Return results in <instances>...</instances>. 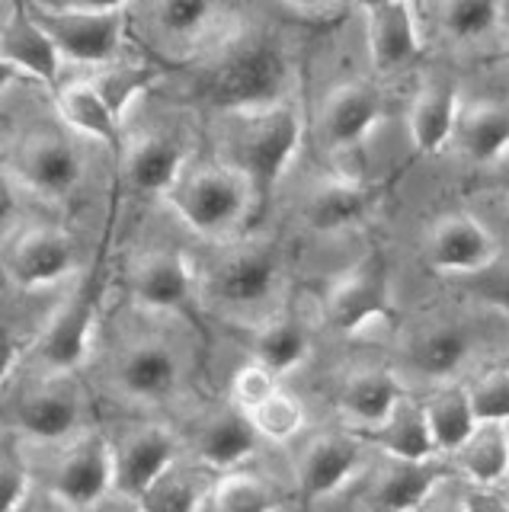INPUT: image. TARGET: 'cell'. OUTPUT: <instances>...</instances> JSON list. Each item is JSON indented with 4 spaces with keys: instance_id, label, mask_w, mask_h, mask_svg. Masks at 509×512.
<instances>
[{
    "instance_id": "1",
    "label": "cell",
    "mask_w": 509,
    "mask_h": 512,
    "mask_svg": "<svg viewBox=\"0 0 509 512\" xmlns=\"http://www.w3.org/2000/svg\"><path fill=\"white\" fill-rule=\"evenodd\" d=\"M289 84V61L285 52L263 36H244L225 45L215 61L199 77L202 96L218 109L253 112L263 106L282 103Z\"/></svg>"
},
{
    "instance_id": "2",
    "label": "cell",
    "mask_w": 509,
    "mask_h": 512,
    "mask_svg": "<svg viewBox=\"0 0 509 512\" xmlns=\"http://www.w3.org/2000/svg\"><path fill=\"white\" fill-rule=\"evenodd\" d=\"M253 196L257 192L241 170H234L231 164H205L183 170L164 202L193 234L228 240L247 218Z\"/></svg>"
},
{
    "instance_id": "3",
    "label": "cell",
    "mask_w": 509,
    "mask_h": 512,
    "mask_svg": "<svg viewBox=\"0 0 509 512\" xmlns=\"http://www.w3.org/2000/svg\"><path fill=\"white\" fill-rule=\"evenodd\" d=\"M237 132L231 138L234 170H241L253 192L266 196L273 189L301 148V116L292 103H273L253 112H237Z\"/></svg>"
},
{
    "instance_id": "4",
    "label": "cell",
    "mask_w": 509,
    "mask_h": 512,
    "mask_svg": "<svg viewBox=\"0 0 509 512\" xmlns=\"http://www.w3.org/2000/svg\"><path fill=\"white\" fill-rule=\"evenodd\" d=\"M10 176L42 199H65L84 176L81 154L65 138L33 132L17 141L7 160Z\"/></svg>"
},
{
    "instance_id": "5",
    "label": "cell",
    "mask_w": 509,
    "mask_h": 512,
    "mask_svg": "<svg viewBox=\"0 0 509 512\" xmlns=\"http://www.w3.org/2000/svg\"><path fill=\"white\" fill-rule=\"evenodd\" d=\"M279 279L282 269L273 247L241 244L215 260L205 276V288L218 304H228V308H257L273 298Z\"/></svg>"
},
{
    "instance_id": "6",
    "label": "cell",
    "mask_w": 509,
    "mask_h": 512,
    "mask_svg": "<svg viewBox=\"0 0 509 512\" xmlns=\"http://www.w3.org/2000/svg\"><path fill=\"white\" fill-rule=\"evenodd\" d=\"M116 490V464H113V442L103 436H77L68 452L61 455L52 496L71 506L74 512H87Z\"/></svg>"
},
{
    "instance_id": "7",
    "label": "cell",
    "mask_w": 509,
    "mask_h": 512,
    "mask_svg": "<svg viewBox=\"0 0 509 512\" xmlns=\"http://www.w3.org/2000/svg\"><path fill=\"white\" fill-rule=\"evenodd\" d=\"M388 311L391 282L385 263L378 260H362L353 269H346L324 295V320L340 333H356Z\"/></svg>"
},
{
    "instance_id": "8",
    "label": "cell",
    "mask_w": 509,
    "mask_h": 512,
    "mask_svg": "<svg viewBox=\"0 0 509 512\" xmlns=\"http://www.w3.org/2000/svg\"><path fill=\"white\" fill-rule=\"evenodd\" d=\"M74 240L49 224L23 228L13 240H7L4 272L20 288H45L74 272Z\"/></svg>"
},
{
    "instance_id": "9",
    "label": "cell",
    "mask_w": 509,
    "mask_h": 512,
    "mask_svg": "<svg viewBox=\"0 0 509 512\" xmlns=\"http://www.w3.org/2000/svg\"><path fill=\"white\" fill-rule=\"evenodd\" d=\"M36 20L55 39L61 55L81 64H106L122 48V10H42Z\"/></svg>"
},
{
    "instance_id": "10",
    "label": "cell",
    "mask_w": 509,
    "mask_h": 512,
    "mask_svg": "<svg viewBox=\"0 0 509 512\" xmlns=\"http://www.w3.org/2000/svg\"><path fill=\"white\" fill-rule=\"evenodd\" d=\"M93 324H97V288L84 282L55 311L49 324H45L39 346H36L39 359L49 365L55 375H71L74 368H81L87 359Z\"/></svg>"
},
{
    "instance_id": "11",
    "label": "cell",
    "mask_w": 509,
    "mask_h": 512,
    "mask_svg": "<svg viewBox=\"0 0 509 512\" xmlns=\"http://www.w3.org/2000/svg\"><path fill=\"white\" fill-rule=\"evenodd\" d=\"M10 423L17 432L39 442H65L74 439L81 426V397L74 384L58 375L39 388L20 394V400L10 410Z\"/></svg>"
},
{
    "instance_id": "12",
    "label": "cell",
    "mask_w": 509,
    "mask_h": 512,
    "mask_svg": "<svg viewBox=\"0 0 509 512\" xmlns=\"http://www.w3.org/2000/svg\"><path fill=\"white\" fill-rule=\"evenodd\" d=\"M497 240L481 221L452 212L442 215L426 237V260L439 272H455V276H474L497 260Z\"/></svg>"
},
{
    "instance_id": "13",
    "label": "cell",
    "mask_w": 509,
    "mask_h": 512,
    "mask_svg": "<svg viewBox=\"0 0 509 512\" xmlns=\"http://www.w3.org/2000/svg\"><path fill=\"white\" fill-rule=\"evenodd\" d=\"M177 452V436L164 426L129 429L119 442H113L116 490L138 500L170 464H177Z\"/></svg>"
},
{
    "instance_id": "14",
    "label": "cell",
    "mask_w": 509,
    "mask_h": 512,
    "mask_svg": "<svg viewBox=\"0 0 509 512\" xmlns=\"http://www.w3.org/2000/svg\"><path fill=\"white\" fill-rule=\"evenodd\" d=\"M193 269L177 250H151L129 269V292L145 311H180L193 298Z\"/></svg>"
},
{
    "instance_id": "15",
    "label": "cell",
    "mask_w": 509,
    "mask_h": 512,
    "mask_svg": "<svg viewBox=\"0 0 509 512\" xmlns=\"http://www.w3.org/2000/svg\"><path fill=\"white\" fill-rule=\"evenodd\" d=\"M369 55L378 71H401L420 55V32L407 0H369L365 4Z\"/></svg>"
},
{
    "instance_id": "16",
    "label": "cell",
    "mask_w": 509,
    "mask_h": 512,
    "mask_svg": "<svg viewBox=\"0 0 509 512\" xmlns=\"http://www.w3.org/2000/svg\"><path fill=\"white\" fill-rule=\"evenodd\" d=\"M381 122V100L369 84H337L321 106V135L327 148H356Z\"/></svg>"
},
{
    "instance_id": "17",
    "label": "cell",
    "mask_w": 509,
    "mask_h": 512,
    "mask_svg": "<svg viewBox=\"0 0 509 512\" xmlns=\"http://www.w3.org/2000/svg\"><path fill=\"white\" fill-rule=\"evenodd\" d=\"M180 381V362L161 340H138L122 349L116 362V384L135 400H164Z\"/></svg>"
},
{
    "instance_id": "18",
    "label": "cell",
    "mask_w": 509,
    "mask_h": 512,
    "mask_svg": "<svg viewBox=\"0 0 509 512\" xmlns=\"http://www.w3.org/2000/svg\"><path fill=\"white\" fill-rule=\"evenodd\" d=\"M257 439H260V432L253 426L250 413L237 404L205 416L193 432L199 461H205L215 471H228V468H237L241 461H247L253 455V448H257Z\"/></svg>"
},
{
    "instance_id": "19",
    "label": "cell",
    "mask_w": 509,
    "mask_h": 512,
    "mask_svg": "<svg viewBox=\"0 0 509 512\" xmlns=\"http://www.w3.org/2000/svg\"><path fill=\"white\" fill-rule=\"evenodd\" d=\"M0 55H4L7 68H17L20 74H26L29 80H36V84H45V87L58 84L61 58H65L36 16H23V13L7 20Z\"/></svg>"
},
{
    "instance_id": "20",
    "label": "cell",
    "mask_w": 509,
    "mask_h": 512,
    "mask_svg": "<svg viewBox=\"0 0 509 512\" xmlns=\"http://www.w3.org/2000/svg\"><path fill=\"white\" fill-rule=\"evenodd\" d=\"M186 170V148L173 135H138L125 144V176L138 192L167 196Z\"/></svg>"
},
{
    "instance_id": "21",
    "label": "cell",
    "mask_w": 509,
    "mask_h": 512,
    "mask_svg": "<svg viewBox=\"0 0 509 512\" xmlns=\"http://www.w3.org/2000/svg\"><path fill=\"white\" fill-rule=\"evenodd\" d=\"M461 100L458 90L449 80H426V84L413 93L407 128L413 138V148L420 154H436L455 138Z\"/></svg>"
},
{
    "instance_id": "22",
    "label": "cell",
    "mask_w": 509,
    "mask_h": 512,
    "mask_svg": "<svg viewBox=\"0 0 509 512\" xmlns=\"http://www.w3.org/2000/svg\"><path fill=\"white\" fill-rule=\"evenodd\" d=\"M442 477H445L442 464L433 458H426V461L388 458L375 474L372 496H375V503L388 512H417L442 484Z\"/></svg>"
},
{
    "instance_id": "23",
    "label": "cell",
    "mask_w": 509,
    "mask_h": 512,
    "mask_svg": "<svg viewBox=\"0 0 509 512\" xmlns=\"http://www.w3.org/2000/svg\"><path fill=\"white\" fill-rule=\"evenodd\" d=\"M375 445L388 458H410V461H426L439 455V445L429 429L426 404H420L413 394H404L394 404V410L369 429Z\"/></svg>"
},
{
    "instance_id": "24",
    "label": "cell",
    "mask_w": 509,
    "mask_h": 512,
    "mask_svg": "<svg viewBox=\"0 0 509 512\" xmlns=\"http://www.w3.org/2000/svg\"><path fill=\"white\" fill-rule=\"evenodd\" d=\"M55 106L74 132L93 138L97 144H106L113 151H125L122 144V119L103 100V93L93 87V80H74L55 90Z\"/></svg>"
},
{
    "instance_id": "25",
    "label": "cell",
    "mask_w": 509,
    "mask_h": 512,
    "mask_svg": "<svg viewBox=\"0 0 509 512\" xmlns=\"http://www.w3.org/2000/svg\"><path fill=\"white\" fill-rule=\"evenodd\" d=\"M359 464V442L349 436H317L298 458V484L308 496L337 493Z\"/></svg>"
},
{
    "instance_id": "26",
    "label": "cell",
    "mask_w": 509,
    "mask_h": 512,
    "mask_svg": "<svg viewBox=\"0 0 509 512\" xmlns=\"http://www.w3.org/2000/svg\"><path fill=\"white\" fill-rule=\"evenodd\" d=\"M372 208V192L349 176H327L308 192L305 221L321 234H337L359 224Z\"/></svg>"
},
{
    "instance_id": "27",
    "label": "cell",
    "mask_w": 509,
    "mask_h": 512,
    "mask_svg": "<svg viewBox=\"0 0 509 512\" xmlns=\"http://www.w3.org/2000/svg\"><path fill=\"white\" fill-rule=\"evenodd\" d=\"M215 468L202 471L199 464H170V468L154 480V484L138 496L141 512H199L202 503L215 493L218 480Z\"/></svg>"
},
{
    "instance_id": "28",
    "label": "cell",
    "mask_w": 509,
    "mask_h": 512,
    "mask_svg": "<svg viewBox=\"0 0 509 512\" xmlns=\"http://www.w3.org/2000/svg\"><path fill=\"white\" fill-rule=\"evenodd\" d=\"M455 141L474 164H493L509 148V109L493 100L461 106Z\"/></svg>"
},
{
    "instance_id": "29",
    "label": "cell",
    "mask_w": 509,
    "mask_h": 512,
    "mask_svg": "<svg viewBox=\"0 0 509 512\" xmlns=\"http://www.w3.org/2000/svg\"><path fill=\"white\" fill-rule=\"evenodd\" d=\"M401 397H404V388L394 372H388V368H362V372L346 378L340 407L353 416V420L372 429L385 420Z\"/></svg>"
},
{
    "instance_id": "30",
    "label": "cell",
    "mask_w": 509,
    "mask_h": 512,
    "mask_svg": "<svg viewBox=\"0 0 509 512\" xmlns=\"http://www.w3.org/2000/svg\"><path fill=\"white\" fill-rule=\"evenodd\" d=\"M458 468L465 471L477 487H493L506 480L509 471V442L506 423H477V429L455 452Z\"/></svg>"
},
{
    "instance_id": "31",
    "label": "cell",
    "mask_w": 509,
    "mask_h": 512,
    "mask_svg": "<svg viewBox=\"0 0 509 512\" xmlns=\"http://www.w3.org/2000/svg\"><path fill=\"white\" fill-rule=\"evenodd\" d=\"M426 416L439 452H458L465 439L477 429V413L471 407L468 388H442L426 400Z\"/></svg>"
},
{
    "instance_id": "32",
    "label": "cell",
    "mask_w": 509,
    "mask_h": 512,
    "mask_svg": "<svg viewBox=\"0 0 509 512\" xmlns=\"http://www.w3.org/2000/svg\"><path fill=\"white\" fill-rule=\"evenodd\" d=\"M311 340L305 327L292 317H276L269 320L266 327L257 330V340H253V356H257L260 365H266L273 375H285L298 368L308 359Z\"/></svg>"
},
{
    "instance_id": "33",
    "label": "cell",
    "mask_w": 509,
    "mask_h": 512,
    "mask_svg": "<svg viewBox=\"0 0 509 512\" xmlns=\"http://www.w3.org/2000/svg\"><path fill=\"white\" fill-rule=\"evenodd\" d=\"M468 333L458 327H429L410 343V362L429 378H449L468 359Z\"/></svg>"
},
{
    "instance_id": "34",
    "label": "cell",
    "mask_w": 509,
    "mask_h": 512,
    "mask_svg": "<svg viewBox=\"0 0 509 512\" xmlns=\"http://www.w3.org/2000/svg\"><path fill=\"white\" fill-rule=\"evenodd\" d=\"M439 23L445 36L458 42H474L497 29L500 23V0H442Z\"/></svg>"
},
{
    "instance_id": "35",
    "label": "cell",
    "mask_w": 509,
    "mask_h": 512,
    "mask_svg": "<svg viewBox=\"0 0 509 512\" xmlns=\"http://www.w3.org/2000/svg\"><path fill=\"white\" fill-rule=\"evenodd\" d=\"M212 500H215L218 512H276V506H279L276 490L253 474L218 477Z\"/></svg>"
},
{
    "instance_id": "36",
    "label": "cell",
    "mask_w": 509,
    "mask_h": 512,
    "mask_svg": "<svg viewBox=\"0 0 509 512\" xmlns=\"http://www.w3.org/2000/svg\"><path fill=\"white\" fill-rule=\"evenodd\" d=\"M247 413L260 436L269 442H289L305 429V407H301L292 394H285L282 388L269 400H263L260 407H253Z\"/></svg>"
},
{
    "instance_id": "37",
    "label": "cell",
    "mask_w": 509,
    "mask_h": 512,
    "mask_svg": "<svg viewBox=\"0 0 509 512\" xmlns=\"http://www.w3.org/2000/svg\"><path fill=\"white\" fill-rule=\"evenodd\" d=\"M154 80H157L154 68H145V64H125V68L103 71L97 80H93V87L103 93V100L113 106V112L122 119V112L129 109Z\"/></svg>"
},
{
    "instance_id": "38",
    "label": "cell",
    "mask_w": 509,
    "mask_h": 512,
    "mask_svg": "<svg viewBox=\"0 0 509 512\" xmlns=\"http://www.w3.org/2000/svg\"><path fill=\"white\" fill-rule=\"evenodd\" d=\"M215 0H154V20L173 39H189L212 20Z\"/></svg>"
},
{
    "instance_id": "39",
    "label": "cell",
    "mask_w": 509,
    "mask_h": 512,
    "mask_svg": "<svg viewBox=\"0 0 509 512\" xmlns=\"http://www.w3.org/2000/svg\"><path fill=\"white\" fill-rule=\"evenodd\" d=\"M471 407L481 423H509V368H490L468 384Z\"/></svg>"
},
{
    "instance_id": "40",
    "label": "cell",
    "mask_w": 509,
    "mask_h": 512,
    "mask_svg": "<svg viewBox=\"0 0 509 512\" xmlns=\"http://www.w3.org/2000/svg\"><path fill=\"white\" fill-rule=\"evenodd\" d=\"M231 391H234V404L237 407H241V410H253V407H260L263 400L273 397L279 391V384H276V375L269 372L266 365L250 362V365H244L241 372L234 375Z\"/></svg>"
},
{
    "instance_id": "41",
    "label": "cell",
    "mask_w": 509,
    "mask_h": 512,
    "mask_svg": "<svg viewBox=\"0 0 509 512\" xmlns=\"http://www.w3.org/2000/svg\"><path fill=\"white\" fill-rule=\"evenodd\" d=\"M468 292L474 298H481L484 304H493L497 311L509 314V263H503L500 256L487 269L468 276Z\"/></svg>"
},
{
    "instance_id": "42",
    "label": "cell",
    "mask_w": 509,
    "mask_h": 512,
    "mask_svg": "<svg viewBox=\"0 0 509 512\" xmlns=\"http://www.w3.org/2000/svg\"><path fill=\"white\" fill-rule=\"evenodd\" d=\"M0 477H4V512H23L29 503L33 477H29L23 455L13 452V445L4 448V468H0Z\"/></svg>"
},
{
    "instance_id": "43",
    "label": "cell",
    "mask_w": 509,
    "mask_h": 512,
    "mask_svg": "<svg viewBox=\"0 0 509 512\" xmlns=\"http://www.w3.org/2000/svg\"><path fill=\"white\" fill-rule=\"evenodd\" d=\"M465 512H509V500H503L500 493H493L490 487H471L465 496Z\"/></svg>"
},
{
    "instance_id": "44",
    "label": "cell",
    "mask_w": 509,
    "mask_h": 512,
    "mask_svg": "<svg viewBox=\"0 0 509 512\" xmlns=\"http://www.w3.org/2000/svg\"><path fill=\"white\" fill-rule=\"evenodd\" d=\"M52 10H97V13H113L122 10L125 0H45Z\"/></svg>"
},
{
    "instance_id": "45",
    "label": "cell",
    "mask_w": 509,
    "mask_h": 512,
    "mask_svg": "<svg viewBox=\"0 0 509 512\" xmlns=\"http://www.w3.org/2000/svg\"><path fill=\"white\" fill-rule=\"evenodd\" d=\"M87 512H141V506H138L135 496H125V493L113 490L106 500H100L97 506H90Z\"/></svg>"
},
{
    "instance_id": "46",
    "label": "cell",
    "mask_w": 509,
    "mask_h": 512,
    "mask_svg": "<svg viewBox=\"0 0 509 512\" xmlns=\"http://www.w3.org/2000/svg\"><path fill=\"white\" fill-rule=\"evenodd\" d=\"M285 4L301 7V10H317V7H327V4H333V0H285Z\"/></svg>"
},
{
    "instance_id": "47",
    "label": "cell",
    "mask_w": 509,
    "mask_h": 512,
    "mask_svg": "<svg viewBox=\"0 0 509 512\" xmlns=\"http://www.w3.org/2000/svg\"><path fill=\"white\" fill-rule=\"evenodd\" d=\"M426 512H465V500H455V503H439V506L426 509Z\"/></svg>"
},
{
    "instance_id": "48",
    "label": "cell",
    "mask_w": 509,
    "mask_h": 512,
    "mask_svg": "<svg viewBox=\"0 0 509 512\" xmlns=\"http://www.w3.org/2000/svg\"><path fill=\"white\" fill-rule=\"evenodd\" d=\"M23 512H74L71 506H65V503H61L58 500V506H49V509H45V506H36V509H29V503H26V509Z\"/></svg>"
},
{
    "instance_id": "49",
    "label": "cell",
    "mask_w": 509,
    "mask_h": 512,
    "mask_svg": "<svg viewBox=\"0 0 509 512\" xmlns=\"http://www.w3.org/2000/svg\"><path fill=\"white\" fill-rule=\"evenodd\" d=\"M506 442H509V423H506ZM506 480H509V471H506Z\"/></svg>"
},
{
    "instance_id": "50",
    "label": "cell",
    "mask_w": 509,
    "mask_h": 512,
    "mask_svg": "<svg viewBox=\"0 0 509 512\" xmlns=\"http://www.w3.org/2000/svg\"><path fill=\"white\" fill-rule=\"evenodd\" d=\"M506 58H509V42H506Z\"/></svg>"
}]
</instances>
